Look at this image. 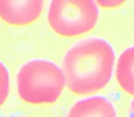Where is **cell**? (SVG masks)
<instances>
[{
	"label": "cell",
	"instance_id": "cell-4",
	"mask_svg": "<svg viewBox=\"0 0 134 117\" xmlns=\"http://www.w3.org/2000/svg\"><path fill=\"white\" fill-rule=\"evenodd\" d=\"M43 8L41 0L0 1V17L10 24L27 25L39 18Z\"/></svg>",
	"mask_w": 134,
	"mask_h": 117
},
{
	"label": "cell",
	"instance_id": "cell-1",
	"mask_svg": "<svg viewBox=\"0 0 134 117\" xmlns=\"http://www.w3.org/2000/svg\"><path fill=\"white\" fill-rule=\"evenodd\" d=\"M115 53L111 45L99 38L79 42L68 51L63 62L65 84L77 95L101 90L113 74Z\"/></svg>",
	"mask_w": 134,
	"mask_h": 117
},
{
	"label": "cell",
	"instance_id": "cell-6",
	"mask_svg": "<svg viewBox=\"0 0 134 117\" xmlns=\"http://www.w3.org/2000/svg\"><path fill=\"white\" fill-rule=\"evenodd\" d=\"M9 91V74L5 66L0 62V105L6 100Z\"/></svg>",
	"mask_w": 134,
	"mask_h": 117
},
{
	"label": "cell",
	"instance_id": "cell-5",
	"mask_svg": "<svg viewBox=\"0 0 134 117\" xmlns=\"http://www.w3.org/2000/svg\"><path fill=\"white\" fill-rule=\"evenodd\" d=\"M68 117H116V113L113 104L107 99L96 96L75 104Z\"/></svg>",
	"mask_w": 134,
	"mask_h": 117
},
{
	"label": "cell",
	"instance_id": "cell-3",
	"mask_svg": "<svg viewBox=\"0 0 134 117\" xmlns=\"http://www.w3.org/2000/svg\"><path fill=\"white\" fill-rule=\"evenodd\" d=\"M98 16V7L92 1L55 0L50 5L48 20L57 34L72 37L92 30Z\"/></svg>",
	"mask_w": 134,
	"mask_h": 117
},
{
	"label": "cell",
	"instance_id": "cell-2",
	"mask_svg": "<svg viewBox=\"0 0 134 117\" xmlns=\"http://www.w3.org/2000/svg\"><path fill=\"white\" fill-rule=\"evenodd\" d=\"M65 84L63 70L49 60H31L20 68L17 76L18 94L28 103L54 102L62 93Z\"/></svg>",
	"mask_w": 134,
	"mask_h": 117
}]
</instances>
